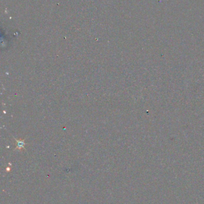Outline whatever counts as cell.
<instances>
[{"mask_svg":"<svg viewBox=\"0 0 204 204\" xmlns=\"http://www.w3.org/2000/svg\"><path fill=\"white\" fill-rule=\"evenodd\" d=\"M17 142H18V144H17V148L21 149V147H23V142L21 143V142H20V141H17Z\"/></svg>","mask_w":204,"mask_h":204,"instance_id":"6da1fadb","label":"cell"}]
</instances>
